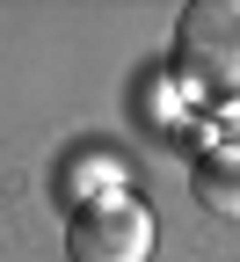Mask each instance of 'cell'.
<instances>
[{
	"mask_svg": "<svg viewBox=\"0 0 240 262\" xmlns=\"http://www.w3.org/2000/svg\"><path fill=\"white\" fill-rule=\"evenodd\" d=\"M175 73L204 102H240V0H189L182 8Z\"/></svg>",
	"mask_w": 240,
	"mask_h": 262,
	"instance_id": "obj_1",
	"label": "cell"
},
{
	"mask_svg": "<svg viewBox=\"0 0 240 262\" xmlns=\"http://www.w3.org/2000/svg\"><path fill=\"white\" fill-rule=\"evenodd\" d=\"M153 241H160V226L131 189L88 196L66 219V255L73 262H153Z\"/></svg>",
	"mask_w": 240,
	"mask_h": 262,
	"instance_id": "obj_2",
	"label": "cell"
},
{
	"mask_svg": "<svg viewBox=\"0 0 240 262\" xmlns=\"http://www.w3.org/2000/svg\"><path fill=\"white\" fill-rule=\"evenodd\" d=\"M189 196L211 219H240V146H211L189 168Z\"/></svg>",
	"mask_w": 240,
	"mask_h": 262,
	"instance_id": "obj_3",
	"label": "cell"
},
{
	"mask_svg": "<svg viewBox=\"0 0 240 262\" xmlns=\"http://www.w3.org/2000/svg\"><path fill=\"white\" fill-rule=\"evenodd\" d=\"M58 189L73 196V204H88V196H110V189H131V168L110 153V146H80L73 160H66V175H58Z\"/></svg>",
	"mask_w": 240,
	"mask_h": 262,
	"instance_id": "obj_4",
	"label": "cell"
}]
</instances>
